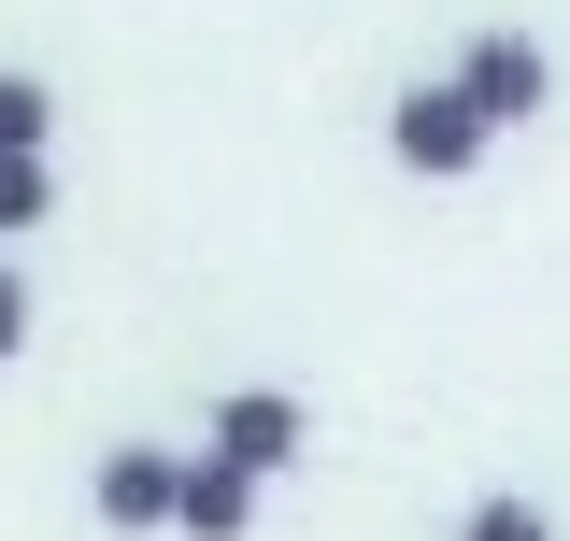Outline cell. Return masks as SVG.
<instances>
[{"mask_svg": "<svg viewBox=\"0 0 570 541\" xmlns=\"http://www.w3.org/2000/svg\"><path fill=\"white\" fill-rule=\"evenodd\" d=\"M485 142H499V129L456 100V71H428V86H400V100H385V157H400V171H428V186L485 171Z\"/></svg>", "mask_w": 570, "mask_h": 541, "instance_id": "obj_1", "label": "cell"}, {"mask_svg": "<svg viewBox=\"0 0 570 541\" xmlns=\"http://www.w3.org/2000/svg\"><path fill=\"white\" fill-rule=\"evenodd\" d=\"M200 456H228V471H299V456H314V413L285 400V385H228V400H214V427H200Z\"/></svg>", "mask_w": 570, "mask_h": 541, "instance_id": "obj_2", "label": "cell"}, {"mask_svg": "<svg viewBox=\"0 0 570 541\" xmlns=\"http://www.w3.org/2000/svg\"><path fill=\"white\" fill-rule=\"evenodd\" d=\"M456 100H471L485 129H528V115L557 100V58H542V29H485V43L456 58Z\"/></svg>", "mask_w": 570, "mask_h": 541, "instance_id": "obj_3", "label": "cell"}, {"mask_svg": "<svg viewBox=\"0 0 570 541\" xmlns=\"http://www.w3.org/2000/svg\"><path fill=\"white\" fill-rule=\"evenodd\" d=\"M171 484H186L171 442H115V456L86 471V513H100V528H171Z\"/></svg>", "mask_w": 570, "mask_h": 541, "instance_id": "obj_4", "label": "cell"}, {"mask_svg": "<svg viewBox=\"0 0 570 541\" xmlns=\"http://www.w3.org/2000/svg\"><path fill=\"white\" fill-rule=\"evenodd\" d=\"M171 528H186V541H243V528H257V471L186 456V484H171Z\"/></svg>", "mask_w": 570, "mask_h": 541, "instance_id": "obj_5", "label": "cell"}, {"mask_svg": "<svg viewBox=\"0 0 570 541\" xmlns=\"http://www.w3.org/2000/svg\"><path fill=\"white\" fill-rule=\"evenodd\" d=\"M58 142V100H43V71H0V157H43Z\"/></svg>", "mask_w": 570, "mask_h": 541, "instance_id": "obj_6", "label": "cell"}, {"mask_svg": "<svg viewBox=\"0 0 570 541\" xmlns=\"http://www.w3.org/2000/svg\"><path fill=\"white\" fill-rule=\"evenodd\" d=\"M456 541H557V513H542V499H513V484H499V499H471V513H456Z\"/></svg>", "mask_w": 570, "mask_h": 541, "instance_id": "obj_7", "label": "cell"}, {"mask_svg": "<svg viewBox=\"0 0 570 541\" xmlns=\"http://www.w3.org/2000/svg\"><path fill=\"white\" fill-rule=\"evenodd\" d=\"M43 214H58V171H43V157H0V243L43 228Z\"/></svg>", "mask_w": 570, "mask_h": 541, "instance_id": "obj_8", "label": "cell"}, {"mask_svg": "<svg viewBox=\"0 0 570 541\" xmlns=\"http://www.w3.org/2000/svg\"><path fill=\"white\" fill-rule=\"evenodd\" d=\"M14 356H29V285L0 270V371H14Z\"/></svg>", "mask_w": 570, "mask_h": 541, "instance_id": "obj_9", "label": "cell"}]
</instances>
